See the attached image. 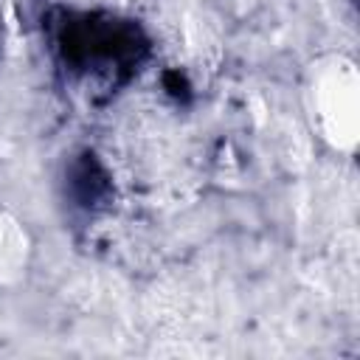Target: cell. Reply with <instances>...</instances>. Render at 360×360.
Listing matches in <instances>:
<instances>
[{"label":"cell","instance_id":"obj_1","mask_svg":"<svg viewBox=\"0 0 360 360\" xmlns=\"http://www.w3.org/2000/svg\"><path fill=\"white\" fill-rule=\"evenodd\" d=\"M301 107L309 132L335 155L352 158L360 143V70L349 53L326 51L309 59L301 79Z\"/></svg>","mask_w":360,"mask_h":360},{"label":"cell","instance_id":"obj_2","mask_svg":"<svg viewBox=\"0 0 360 360\" xmlns=\"http://www.w3.org/2000/svg\"><path fill=\"white\" fill-rule=\"evenodd\" d=\"M34 262V236L28 225L0 208V287H17L31 273Z\"/></svg>","mask_w":360,"mask_h":360}]
</instances>
